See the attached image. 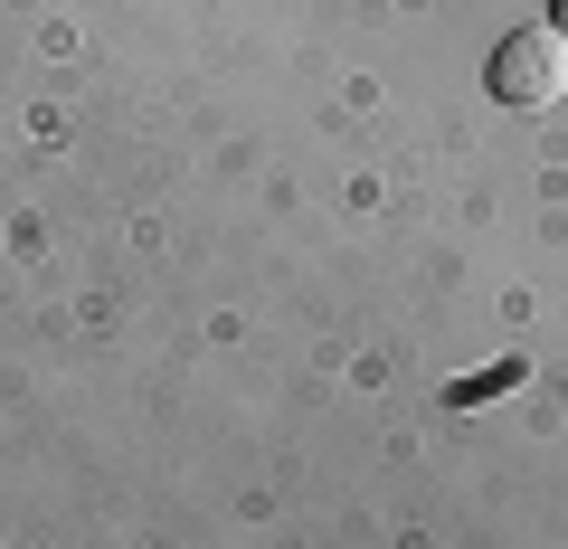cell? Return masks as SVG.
Instances as JSON below:
<instances>
[{"label": "cell", "instance_id": "cell-2", "mask_svg": "<svg viewBox=\"0 0 568 549\" xmlns=\"http://www.w3.org/2000/svg\"><path fill=\"white\" fill-rule=\"evenodd\" d=\"M549 29H559V39H568V0H549Z\"/></svg>", "mask_w": 568, "mask_h": 549}, {"label": "cell", "instance_id": "cell-1", "mask_svg": "<svg viewBox=\"0 0 568 549\" xmlns=\"http://www.w3.org/2000/svg\"><path fill=\"white\" fill-rule=\"evenodd\" d=\"M484 85H493V104H521V114H549V104L568 95V39H559V29H511V39L493 48Z\"/></svg>", "mask_w": 568, "mask_h": 549}]
</instances>
